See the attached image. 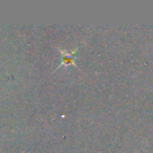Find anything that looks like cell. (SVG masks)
Returning a JSON list of instances; mask_svg holds the SVG:
<instances>
[{"label": "cell", "mask_w": 153, "mask_h": 153, "mask_svg": "<svg viewBox=\"0 0 153 153\" xmlns=\"http://www.w3.org/2000/svg\"><path fill=\"white\" fill-rule=\"evenodd\" d=\"M60 53H62V61L61 63L59 64V67L57 69H59L61 66L63 65H69V64H72V65H76V53H78V48H76L72 51H65L63 49H60Z\"/></svg>", "instance_id": "obj_1"}]
</instances>
